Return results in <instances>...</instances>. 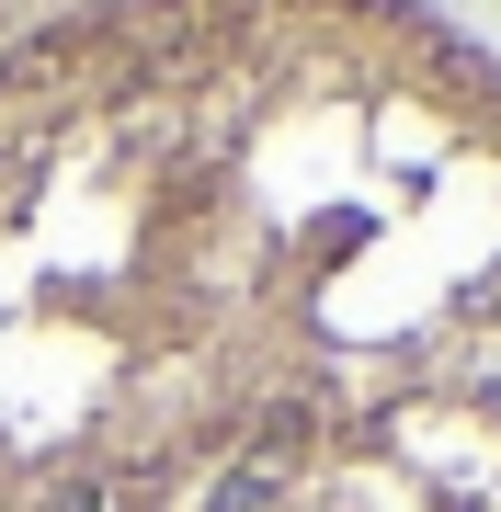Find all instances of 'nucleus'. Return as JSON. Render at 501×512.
I'll list each match as a JSON object with an SVG mask.
<instances>
[{
	"label": "nucleus",
	"mask_w": 501,
	"mask_h": 512,
	"mask_svg": "<svg viewBox=\"0 0 501 512\" xmlns=\"http://www.w3.org/2000/svg\"><path fill=\"white\" fill-rule=\"evenodd\" d=\"M228 467L274 478V512H501V285L262 399Z\"/></svg>",
	"instance_id": "obj_1"
}]
</instances>
